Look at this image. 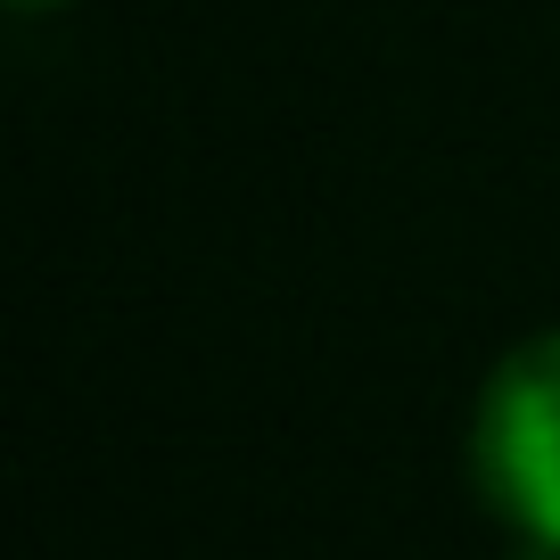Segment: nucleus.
<instances>
[{"mask_svg": "<svg viewBox=\"0 0 560 560\" xmlns=\"http://www.w3.org/2000/svg\"><path fill=\"white\" fill-rule=\"evenodd\" d=\"M470 487L511 536L560 544V330L487 371L470 412Z\"/></svg>", "mask_w": 560, "mask_h": 560, "instance_id": "1", "label": "nucleus"}, {"mask_svg": "<svg viewBox=\"0 0 560 560\" xmlns=\"http://www.w3.org/2000/svg\"><path fill=\"white\" fill-rule=\"evenodd\" d=\"M511 560H560V544H536V536H520V552Z\"/></svg>", "mask_w": 560, "mask_h": 560, "instance_id": "2", "label": "nucleus"}, {"mask_svg": "<svg viewBox=\"0 0 560 560\" xmlns=\"http://www.w3.org/2000/svg\"><path fill=\"white\" fill-rule=\"evenodd\" d=\"M18 9H58V0H18Z\"/></svg>", "mask_w": 560, "mask_h": 560, "instance_id": "3", "label": "nucleus"}]
</instances>
